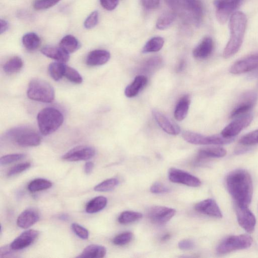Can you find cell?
I'll return each instance as SVG.
<instances>
[{
  "label": "cell",
  "instance_id": "obj_1",
  "mask_svg": "<svg viewBox=\"0 0 258 258\" xmlns=\"http://www.w3.org/2000/svg\"><path fill=\"white\" fill-rule=\"evenodd\" d=\"M227 189L237 204L249 206L253 193V180L249 172L243 169L230 172L226 178Z\"/></svg>",
  "mask_w": 258,
  "mask_h": 258
},
{
  "label": "cell",
  "instance_id": "obj_2",
  "mask_svg": "<svg viewBox=\"0 0 258 258\" xmlns=\"http://www.w3.org/2000/svg\"><path fill=\"white\" fill-rule=\"evenodd\" d=\"M247 23V17L242 12H236L230 16V36L223 50V56L224 58L231 57L238 53L243 42Z\"/></svg>",
  "mask_w": 258,
  "mask_h": 258
},
{
  "label": "cell",
  "instance_id": "obj_3",
  "mask_svg": "<svg viewBox=\"0 0 258 258\" xmlns=\"http://www.w3.org/2000/svg\"><path fill=\"white\" fill-rule=\"evenodd\" d=\"M37 120L42 134L47 136L56 131L64 122V116L58 110L46 108L38 115Z\"/></svg>",
  "mask_w": 258,
  "mask_h": 258
},
{
  "label": "cell",
  "instance_id": "obj_4",
  "mask_svg": "<svg viewBox=\"0 0 258 258\" xmlns=\"http://www.w3.org/2000/svg\"><path fill=\"white\" fill-rule=\"evenodd\" d=\"M27 94L32 100L44 103L51 102L55 98L53 87L47 82L39 79L30 82Z\"/></svg>",
  "mask_w": 258,
  "mask_h": 258
},
{
  "label": "cell",
  "instance_id": "obj_5",
  "mask_svg": "<svg viewBox=\"0 0 258 258\" xmlns=\"http://www.w3.org/2000/svg\"><path fill=\"white\" fill-rule=\"evenodd\" d=\"M7 136L21 147H35L40 145L42 138L34 129L27 127H16L11 129Z\"/></svg>",
  "mask_w": 258,
  "mask_h": 258
},
{
  "label": "cell",
  "instance_id": "obj_6",
  "mask_svg": "<svg viewBox=\"0 0 258 258\" xmlns=\"http://www.w3.org/2000/svg\"><path fill=\"white\" fill-rule=\"evenodd\" d=\"M253 242L248 235L230 236L223 240L218 245L216 251L219 254H226L235 251L250 248Z\"/></svg>",
  "mask_w": 258,
  "mask_h": 258
},
{
  "label": "cell",
  "instance_id": "obj_7",
  "mask_svg": "<svg viewBox=\"0 0 258 258\" xmlns=\"http://www.w3.org/2000/svg\"><path fill=\"white\" fill-rule=\"evenodd\" d=\"M182 136L187 142L195 145H224L234 140V138H226L221 135L206 136L190 131L183 132Z\"/></svg>",
  "mask_w": 258,
  "mask_h": 258
},
{
  "label": "cell",
  "instance_id": "obj_8",
  "mask_svg": "<svg viewBox=\"0 0 258 258\" xmlns=\"http://www.w3.org/2000/svg\"><path fill=\"white\" fill-rule=\"evenodd\" d=\"M184 10L187 17L199 26L203 17V7L200 0H178V6Z\"/></svg>",
  "mask_w": 258,
  "mask_h": 258
},
{
  "label": "cell",
  "instance_id": "obj_9",
  "mask_svg": "<svg viewBox=\"0 0 258 258\" xmlns=\"http://www.w3.org/2000/svg\"><path fill=\"white\" fill-rule=\"evenodd\" d=\"M242 0H215L216 16L218 21L225 24L240 4Z\"/></svg>",
  "mask_w": 258,
  "mask_h": 258
},
{
  "label": "cell",
  "instance_id": "obj_10",
  "mask_svg": "<svg viewBox=\"0 0 258 258\" xmlns=\"http://www.w3.org/2000/svg\"><path fill=\"white\" fill-rule=\"evenodd\" d=\"M238 118L224 128L221 133L223 137L233 138L248 127L253 120L252 114H246Z\"/></svg>",
  "mask_w": 258,
  "mask_h": 258
},
{
  "label": "cell",
  "instance_id": "obj_11",
  "mask_svg": "<svg viewBox=\"0 0 258 258\" xmlns=\"http://www.w3.org/2000/svg\"><path fill=\"white\" fill-rule=\"evenodd\" d=\"M170 181L173 183L180 184L191 187L201 186V180L196 176L182 170L171 168L168 172Z\"/></svg>",
  "mask_w": 258,
  "mask_h": 258
},
{
  "label": "cell",
  "instance_id": "obj_12",
  "mask_svg": "<svg viewBox=\"0 0 258 258\" xmlns=\"http://www.w3.org/2000/svg\"><path fill=\"white\" fill-rule=\"evenodd\" d=\"M175 210L156 206L151 208L148 211V217L154 224L163 225L169 222L175 215Z\"/></svg>",
  "mask_w": 258,
  "mask_h": 258
},
{
  "label": "cell",
  "instance_id": "obj_13",
  "mask_svg": "<svg viewBox=\"0 0 258 258\" xmlns=\"http://www.w3.org/2000/svg\"><path fill=\"white\" fill-rule=\"evenodd\" d=\"M236 212L240 225L248 233L255 230L256 219L248 206L236 204Z\"/></svg>",
  "mask_w": 258,
  "mask_h": 258
},
{
  "label": "cell",
  "instance_id": "obj_14",
  "mask_svg": "<svg viewBox=\"0 0 258 258\" xmlns=\"http://www.w3.org/2000/svg\"><path fill=\"white\" fill-rule=\"evenodd\" d=\"M95 149L89 146L81 145L75 147L62 157L63 160L68 162H79L88 160L95 156Z\"/></svg>",
  "mask_w": 258,
  "mask_h": 258
},
{
  "label": "cell",
  "instance_id": "obj_15",
  "mask_svg": "<svg viewBox=\"0 0 258 258\" xmlns=\"http://www.w3.org/2000/svg\"><path fill=\"white\" fill-rule=\"evenodd\" d=\"M257 100V94L253 91L246 92L238 105L232 111L230 118L233 119L246 115L255 106Z\"/></svg>",
  "mask_w": 258,
  "mask_h": 258
},
{
  "label": "cell",
  "instance_id": "obj_16",
  "mask_svg": "<svg viewBox=\"0 0 258 258\" xmlns=\"http://www.w3.org/2000/svg\"><path fill=\"white\" fill-rule=\"evenodd\" d=\"M258 68V54L249 56L236 62L230 69L233 74H244Z\"/></svg>",
  "mask_w": 258,
  "mask_h": 258
},
{
  "label": "cell",
  "instance_id": "obj_17",
  "mask_svg": "<svg viewBox=\"0 0 258 258\" xmlns=\"http://www.w3.org/2000/svg\"><path fill=\"white\" fill-rule=\"evenodd\" d=\"M195 210L197 212L217 218L222 217V214L216 201L212 199L202 201L195 206Z\"/></svg>",
  "mask_w": 258,
  "mask_h": 258
},
{
  "label": "cell",
  "instance_id": "obj_18",
  "mask_svg": "<svg viewBox=\"0 0 258 258\" xmlns=\"http://www.w3.org/2000/svg\"><path fill=\"white\" fill-rule=\"evenodd\" d=\"M39 232L34 229L26 230L15 239L10 247L13 251L22 250L31 246L38 238Z\"/></svg>",
  "mask_w": 258,
  "mask_h": 258
},
{
  "label": "cell",
  "instance_id": "obj_19",
  "mask_svg": "<svg viewBox=\"0 0 258 258\" xmlns=\"http://www.w3.org/2000/svg\"><path fill=\"white\" fill-rule=\"evenodd\" d=\"M152 115L159 125L167 133L171 135H177L179 134L180 129L179 126L163 114L155 110L152 112Z\"/></svg>",
  "mask_w": 258,
  "mask_h": 258
},
{
  "label": "cell",
  "instance_id": "obj_20",
  "mask_svg": "<svg viewBox=\"0 0 258 258\" xmlns=\"http://www.w3.org/2000/svg\"><path fill=\"white\" fill-rule=\"evenodd\" d=\"M214 48L213 40L210 37H206L194 49L193 55L196 59H206L211 55Z\"/></svg>",
  "mask_w": 258,
  "mask_h": 258
},
{
  "label": "cell",
  "instance_id": "obj_21",
  "mask_svg": "<svg viewBox=\"0 0 258 258\" xmlns=\"http://www.w3.org/2000/svg\"><path fill=\"white\" fill-rule=\"evenodd\" d=\"M111 58L110 53L104 49H95L90 51L87 56L86 62L89 66H98L106 64Z\"/></svg>",
  "mask_w": 258,
  "mask_h": 258
},
{
  "label": "cell",
  "instance_id": "obj_22",
  "mask_svg": "<svg viewBox=\"0 0 258 258\" xmlns=\"http://www.w3.org/2000/svg\"><path fill=\"white\" fill-rule=\"evenodd\" d=\"M39 219L38 212L34 209H29L20 215L17 220V224L21 228L27 229L36 223Z\"/></svg>",
  "mask_w": 258,
  "mask_h": 258
},
{
  "label": "cell",
  "instance_id": "obj_23",
  "mask_svg": "<svg viewBox=\"0 0 258 258\" xmlns=\"http://www.w3.org/2000/svg\"><path fill=\"white\" fill-rule=\"evenodd\" d=\"M41 52L48 58L64 63L70 58L69 54L60 47L45 46L42 49Z\"/></svg>",
  "mask_w": 258,
  "mask_h": 258
},
{
  "label": "cell",
  "instance_id": "obj_24",
  "mask_svg": "<svg viewBox=\"0 0 258 258\" xmlns=\"http://www.w3.org/2000/svg\"><path fill=\"white\" fill-rule=\"evenodd\" d=\"M147 79L143 75L137 76L133 82L128 86L125 90V94L129 98L136 96L147 85Z\"/></svg>",
  "mask_w": 258,
  "mask_h": 258
},
{
  "label": "cell",
  "instance_id": "obj_25",
  "mask_svg": "<svg viewBox=\"0 0 258 258\" xmlns=\"http://www.w3.org/2000/svg\"><path fill=\"white\" fill-rule=\"evenodd\" d=\"M190 102V98L188 95H185L178 100L174 112V116L176 120L182 121L186 118Z\"/></svg>",
  "mask_w": 258,
  "mask_h": 258
},
{
  "label": "cell",
  "instance_id": "obj_26",
  "mask_svg": "<svg viewBox=\"0 0 258 258\" xmlns=\"http://www.w3.org/2000/svg\"><path fill=\"white\" fill-rule=\"evenodd\" d=\"M226 150L221 147H212L201 149L198 154V160L210 158H221L226 155Z\"/></svg>",
  "mask_w": 258,
  "mask_h": 258
},
{
  "label": "cell",
  "instance_id": "obj_27",
  "mask_svg": "<svg viewBox=\"0 0 258 258\" xmlns=\"http://www.w3.org/2000/svg\"><path fill=\"white\" fill-rule=\"evenodd\" d=\"M107 253L106 248L98 245H91L85 249L80 256L77 257L83 258H104Z\"/></svg>",
  "mask_w": 258,
  "mask_h": 258
},
{
  "label": "cell",
  "instance_id": "obj_28",
  "mask_svg": "<svg viewBox=\"0 0 258 258\" xmlns=\"http://www.w3.org/2000/svg\"><path fill=\"white\" fill-rule=\"evenodd\" d=\"M108 203L107 198L98 196L90 201L86 206V212L88 214H95L104 210Z\"/></svg>",
  "mask_w": 258,
  "mask_h": 258
},
{
  "label": "cell",
  "instance_id": "obj_29",
  "mask_svg": "<svg viewBox=\"0 0 258 258\" xmlns=\"http://www.w3.org/2000/svg\"><path fill=\"white\" fill-rule=\"evenodd\" d=\"M80 42L72 35L64 37L60 43V47L69 54L75 52L81 47Z\"/></svg>",
  "mask_w": 258,
  "mask_h": 258
},
{
  "label": "cell",
  "instance_id": "obj_30",
  "mask_svg": "<svg viewBox=\"0 0 258 258\" xmlns=\"http://www.w3.org/2000/svg\"><path fill=\"white\" fill-rule=\"evenodd\" d=\"M66 64L57 62L50 64L48 67V73L54 81L58 82L64 76Z\"/></svg>",
  "mask_w": 258,
  "mask_h": 258
},
{
  "label": "cell",
  "instance_id": "obj_31",
  "mask_svg": "<svg viewBox=\"0 0 258 258\" xmlns=\"http://www.w3.org/2000/svg\"><path fill=\"white\" fill-rule=\"evenodd\" d=\"M164 43L165 41L163 38L160 37H154L145 44L143 48L142 53L157 52L163 48Z\"/></svg>",
  "mask_w": 258,
  "mask_h": 258
},
{
  "label": "cell",
  "instance_id": "obj_32",
  "mask_svg": "<svg viewBox=\"0 0 258 258\" xmlns=\"http://www.w3.org/2000/svg\"><path fill=\"white\" fill-rule=\"evenodd\" d=\"M22 43L26 48L30 50L37 49L41 44V39L34 33L25 34L22 38Z\"/></svg>",
  "mask_w": 258,
  "mask_h": 258
},
{
  "label": "cell",
  "instance_id": "obj_33",
  "mask_svg": "<svg viewBox=\"0 0 258 258\" xmlns=\"http://www.w3.org/2000/svg\"><path fill=\"white\" fill-rule=\"evenodd\" d=\"M176 14L173 12H167L163 13L158 19L157 28L160 30H165L169 28L174 22Z\"/></svg>",
  "mask_w": 258,
  "mask_h": 258
},
{
  "label": "cell",
  "instance_id": "obj_34",
  "mask_svg": "<svg viewBox=\"0 0 258 258\" xmlns=\"http://www.w3.org/2000/svg\"><path fill=\"white\" fill-rule=\"evenodd\" d=\"M52 183L49 180L43 178H37L32 181L28 185V190L32 193L40 192L49 189Z\"/></svg>",
  "mask_w": 258,
  "mask_h": 258
},
{
  "label": "cell",
  "instance_id": "obj_35",
  "mask_svg": "<svg viewBox=\"0 0 258 258\" xmlns=\"http://www.w3.org/2000/svg\"><path fill=\"white\" fill-rule=\"evenodd\" d=\"M23 66L22 60L16 56L11 58L4 65V72L8 74H12L19 71Z\"/></svg>",
  "mask_w": 258,
  "mask_h": 258
},
{
  "label": "cell",
  "instance_id": "obj_36",
  "mask_svg": "<svg viewBox=\"0 0 258 258\" xmlns=\"http://www.w3.org/2000/svg\"><path fill=\"white\" fill-rule=\"evenodd\" d=\"M141 213L126 211L122 213L118 218V221L122 224H128L138 221L142 218Z\"/></svg>",
  "mask_w": 258,
  "mask_h": 258
},
{
  "label": "cell",
  "instance_id": "obj_37",
  "mask_svg": "<svg viewBox=\"0 0 258 258\" xmlns=\"http://www.w3.org/2000/svg\"><path fill=\"white\" fill-rule=\"evenodd\" d=\"M119 181L117 178H109L96 185L94 190L100 192H109L114 190L119 185Z\"/></svg>",
  "mask_w": 258,
  "mask_h": 258
},
{
  "label": "cell",
  "instance_id": "obj_38",
  "mask_svg": "<svg viewBox=\"0 0 258 258\" xmlns=\"http://www.w3.org/2000/svg\"><path fill=\"white\" fill-rule=\"evenodd\" d=\"M64 76L71 83L81 84L83 79L80 73L74 68L66 65Z\"/></svg>",
  "mask_w": 258,
  "mask_h": 258
},
{
  "label": "cell",
  "instance_id": "obj_39",
  "mask_svg": "<svg viewBox=\"0 0 258 258\" xmlns=\"http://www.w3.org/2000/svg\"><path fill=\"white\" fill-rule=\"evenodd\" d=\"M61 1V0H36L34 7L37 10H43L52 7Z\"/></svg>",
  "mask_w": 258,
  "mask_h": 258
},
{
  "label": "cell",
  "instance_id": "obj_40",
  "mask_svg": "<svg viewBox=\"0 0 258 258\" xmlns=\"http://www.w3.org/2000/svg\"><path fill=\"white\" fill-rule=\"evenodd\" d=\"M25 156L26 155L23 153L6 155L0 159V164L2 166L9 165L23 159Z\"/></svg>",
  "mask_w": 258,
  "mask_h": 258
},
{
  "label": "cell",
  "instance_id": "obj_41",
  "mask_svg": "<svg viewBox=\"0 0 258 258\" xmlns=\"http://www.w3.org/2000/svg\"><path fill=\"white\" fill-rule=\"evenodd\" d=\"M133 237L131 232H125L117 236L113 240V243L117 246H124L130 243Z\"/></svg>",
  "mask_w": 258,
  "mask_h": 258
},
{
  "label": "cell",
  "instance_id": "obj_42",
  "mask_svg": "<svg viewBox=\"0 0 258 258\" xmlns=\"http://www.w3.org/2000/svg\"><path fill=\"white\" fill-rule=\"evenodd\" d=\"M245 146H250L258 144V130L250 132L244 136L239 141Z\"/></svg>",
  "mask_w": 258,
  "mask_h": 258
},
{
  "label": "cell",
  "instance_id": "obj_43",
  "mask_svg": "<svg viewBox=\"0 0 258 258\" xmlns=\"http://www.w3.org/2000/svg\"><path fill=\"white\" fill-rule=\"evenodd\" d=\"M31 167V164L30 163L18 164L10 169L7 173V176L9 177L13 176L29 169Z\"/></svg>",
  "mask_w": 258,
  "mask_h": 258
},
{
  "label": "cell",
  "instance_id": "obj_44",
  "mask_svg": "<svg viewBox=\"0 0 258 258\" xmlns=\"http://www.w3.org/2000/svg\"><path fill=\"white\" fill-rule=\"evenodd\" d=\"M71 227L74 233L77 236L83 240L88 239L89 233L87 229L76 223H73Z\"/></svg>",
  "mask_w": 258,
  "mask_h": 258
},
{
  "label": "cell",
  "instance_id": "obj_45",
  "mask_svg": "<svg viewBox=\"0 0 258 258\" xmlns=\"http://www.w3.org/2000/svg\"><path fill=\"white\" fill-rule=\"evenodd\" d=\"M99 14L98 11L92 12L86 19L85 22V27L86 29H93L98 23Z\"/></svg>",
  "mask_w": 258,
  "mask_h": 258
},
{
  "label": "cell",
  "instance_id": "obj_46",
  "mask_svg": "<svg viewBox=\"0 0 258 258\" xmlns=\"http://www.w3.org/2000/svg\"><path fill=\"white\" fill-rule=\"evenodd\" d=\"M119 0H100V3L103 8L108 11L114 10L118 6Z\"/></svg>",
  "mask_w": 258,
  "mask_h": 258
},
{
  "label": "cell",
  "instance_id": "obj_47",
  "mask_svg": "<svg viewBox=\"0 0 258 258\" xmlns=\"http://www.w3.org/2000/svg\"><path fill=\"white\" fill-rule=\"evenodd\" d=\"M150 191L153 194H164L170 192V190L160 183H155L150 188Z\"/></svg>",
  "mask_w": 258,
  "mask_h": 258
},
{
  "label": "cell",
  "instance_id": "obj_48",
  "mask_svg": "<svg viewBox=\"0 0 258 258\" xmlns=\"http://www.w3.org/2000/svg\"><path fill=\"white\" fill-rule=\"evenodd\" d=\"M142 5L148 10L157 8L160 4V0H141Z\"/></svg>",
  "mask_w": 258,
  "mask_h": 258
},
{
  "label": "cell",
  "instance_id": "obj_49",
  "mask_svg": "<svg viewBox=\"0 0 258 258\" xmlns=\"http://www.w3.org/2000/svg\"><path fill=\"white\" fill-rule=\"evenodd\" d=\"M178 248L182 250H190L194 248V243L191 240L186 239L179 242Z\"/></svg>",
  "mask_w": 258,
  "mask_h": 258
},
{
  "label": "cell",
  "instance_id": "obj_50",
  "mask_svg": "<svg viewBox=\"0 0 258 258\" xmlns=\"http://www.w3.org/2000/svg\"><path fill=\"white\" fill-rule=\"evenodd\" d=\"M0 24H1V30H0V34L2 35L8 30L9 24L7 21L3 19H1V21H0Z\"/></svg>",
  "mask_w": 258,
  "mask_h": 258
},
{
  "label": "cell",
  "instance_id": "obj_51",
  "mask_svg": "<svg viewBox=\"0 0 258 258\" xmlns=\"http://www.w3.org/2000/svg\"><path fill=\"white\" fill-rule=\"evenodd\" d=\"M94 168V164L92 162H87L85 165V171L86 174H90L93 169Z\"/></svg>",
  "mask_w": 258,
  "mask_h": 258
},
{
  "label": "cell",
  "instance_id": "obj_52",
  "mask_svg": "<svg viewBox=\"0 0 258 258\" xmlns=\"http://www.w3.org/2000/svg\"><path fill=\"white\" fill-rule=\"evenodd\" d=\"M166 3L171 8H177L178 6V0H165Z\"/></svg>",
  "mask_w": 258,
  "mask_h": 258
},
{
  "label": "cell",
  "instance_id": "obj_53",
  "mask_svg": "<svg viewBox=\"0 0 258 258\" xmlns=\"http://www.w3.org/2000/svg\"><path fill=\"white\" fill-rule=\"evenodd\" d=\"M170 238H171V235L166 234L162 238L161 240H162V241H167V240H169Z\"/></svg>",
  "mask_w": 258,
  "mask_h": 258
},
{
  "label": "cell",
  "instance_id": "obj_54",
  "mask_svg": "<svg viewBox=\"0 0 258 258\" xmlns=\"http://www.w3.org/2000/svg\"><path fill=\"white\" fill-rule=\"evenodd\" d=\"M185 66V62L184 61H182V62H180V63L179 64V66L178 67V71H180V70H183V69L184 68Z\"/></svg>",
  "mask_w": 258,
  "mask_h": 258
}]
</instances>
